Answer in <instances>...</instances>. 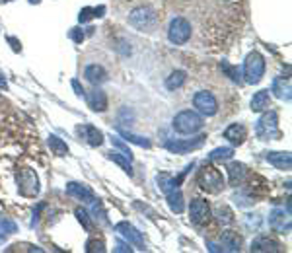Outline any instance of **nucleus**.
Listing matches in <instances>:
<instances>
[{"label": "nucleus", "mask_w": 292, "mask_h": 253, "mask_svg": "<svg viewBox=\"0 0 292 253\" xmlns=\"http://www.w3.org/2000/svg\"><path fill=\"white\" fill-rule=\"evenodd\" d=\"M256 134L259 136V140H278L280 138L276 111H267L261 115V119L256 125Z\"/></svg>", "instance_id": "nucleus-1"}, {"label": "nucleus", "mask_w": 292, "mask_h": 253, "mask_svg": "<svg viewBox=\"0 0 292 253\" xmlns=\"http://www.w3.org/2000/svg\"><path fill=\"white\" fill-rule=\"evenodd\" d=\"M174 128L180 134H193V132L202 128V117L199 113L191 111V109H185V111L178 113L174 117Z\"/></svg>", "instance_id": "nucleus-2"}, {"label": "nucleus", "mask_w": 292, "mask_h": 253, "mask_svg": "<svg viewBox=\"0 0 292 253\" xmlns=\"http://www.w3.org/2000/svg\"><path fill=\"white\" fill-rule=\"evenodd\" d=\"M197 183L201 185L204 191H208V193H220L224 189V185H226L224 176L220 174L214 166H204L202 170H199Z\"/></svg>", "instance_id": "nucleus-3"}, {"label": "nucleus", "mask_w": 292, "mask_h": 253, "mask_svg": "<svg viewBox=\"0 0 292 253\" xmlns=\"http://www.w3.org/2000/svg\"><path fill=\"white\" fill-rule=\"evenodd\" d=\"M265 74V58L263 54L252 51V53L246 56V62H244V76H246V82L248 84H259V80L263 78Z\"/></svg>", "instance_id": "nucleus-4"}, {"label": "nucleus", "mask_w": 292, "mask_h": 253, "mask_svg": "<svg viewBox=\"0 0 292 253\" xmlns=\"http://www.w3.org/2000/svg\"><path fill=\"white\" fill-rule=\"evenodd\" d=\"M128 24H130L132 28L140 30V32H150V30L156 26V14H154V10L148 8V6H138V8H134V10L130 12Z\"/></svg>", "instance_id": "nucleus-5"}, {"label": "nucleus", "mask_w": 292, "mask_h": 253, "mask_svg": "<svg viewBox=\"0 0 292 253\" xmlns=\"http://www.w3.org/2000/svg\"><path fill=\"white\" fill-rule=\"evenodd\" d=\"M18 187H20V193L24 197L34 199L37 193H39V180H37L36 172L30 170V168L22 170L18 174Z\"/></svg>", "instance_id": "nucleus-6"}, {"label": "nucleus", "mask_w": 292, "mask_h": 253, "mask_svg": "<svg viewBox=\"0 0 292 253\" xmlns=\"http://www.w3.org/2000/svg\"><path fill=\"white\" fill-rule=\"evenodd\" d=\"M168 37L176 45L187 43L189 37H191V24L185 18H174L170 24V30H168Z\"/></svg>", "instance_id": "nucleus-7"}, {"label": "nucleus", "mask_w": 292, "mask_h": 253, "mask_svg": "<svg viewBox=\"0 0 292 253\" xmlns=\"http://www.w3.org/2000/svg\"><path fill=\"white\" fill-rule=\"evenodd\" d=\"M193 106L197 108L199 113L206 115V117H210L218 111V102L210 92H197L193 98Z\"/></svg>", "instance_id": "nucleus-8"}, {"label": "nucleus", "mask_w": 292, "mask_h": 253, "mask_svg": "<svg viewBox=\"0 0 292 253\" xmlns=\"http://www.w3.org/2000/svg\"><path fill=\"white\" fill-rule=\"evenodd\" d=\"M189 216H191V222L197 224V226H202L208 222L210 218V206L208 202L202 199H195L189 206Z\"/></svg>", "instance_id": "nucleus-9"}, {"label": "nucleus", "mask_w": 292, "mask_h": 253, "mask_svg": "<svg viewBox=\"0 0 292 253\" xmlns=\"http://www.w3.org/2000/svg\"><path fill=\"white\" fill-rule=\"evenodd\" d=\"M269 226L276 234H288L290 232V210L284 212L280 208H274L269 216Z\"/></svg>", "instance_id": "nucleus-10"}, {"label": "nucleus", "mask_w": 292, "mask_h": 253, "mask_svg": "<svg viewBox=\"0 0 292 253\" xmlns=\"http://www.w3.org/2000/svg\"><path fill=\"white\" fill-rule=\"evenodd\" d=\"M204 138H206V136L201 134V136H197V138H193V140H170V142H166V148H168L170 152H174V154H185V152H191V150L202 146Z\"/></svg>", "instance_id": "nucleus-11"}, {"label": "nucleus", "mask_w": 292, "mask_h": 253, "mask_svg": "<svg viewBox=\"0 0 292 253\" xmlns=\"http://www.w3.org/2000/svg\"><path fill=\"white\" fill-rule=\"evenodd\" d=\"M115 230L123 236V238H127L128 244L136 246L138 250H144V240H142V234H140V232H138L132 224H128V222H119V224L115 226Z\"/></svg>", "instance_id": "nucleus-12"}, {"label": "nucleus", "mask_w": 292, "mask_h": 253, "mask_svg": "<svg viewBox=\"0 0 292 253\" xmlns=\"http://www.w3.org/2000/svg\"><path fill=\"white\" fill-rule=\"evenodd\" d=\"M66 193L70 195V197H76V199L80 200H86V202H94L96 197H94V191H92L88 185H82V183H66Z\"/></svg>", "instance_id": "nucleus-13"}, {"label": "nucleus", "mask_w": 292, "mask_h": 253, "mask_svg": "<svg viewBox=\"0 0 292 253\" xmlns=\"http://www.w3.org/2000/svg\"><path fill=\"white\" fill-rule=\"evenodd\" d=\"M78 132H80V136L88 142L90 146H102L104 144V132L102 130H98L96 126L92 125H84V126H78Z\"/></svg>", "instance_id": "nucleus-14"}, {"label": "nucleus", "mask_w": 292, "mask_h": 253, "mask_svg": "<svg viewBox=\"0 0 292 253\" xmlns=\"http://www.w3.org/2000/svg\"><path fill=\"white\" fill-rule=\"evenodd\" d=\"M267 162L274 166L276 170H290L292 156L290 152H267Z\"/></svg>", "instance_id": "nucleus-15"}, {"label": "nucleus", "mask_w": 292, "mask_h": 253, "mask_svg": "<svg viewBox=\"0 0 292 253\" xmlns=\"http://www.w3.org/2000/svg\"><path fill=\"white\" fill-rule=\"evenodd\" d=\"M86 102L94 111H106L108 109V96L106 92H102L100 88L92 90L88 96H86Z\"/></svg>", "instance_id": "nucleus-16"}, {"label": "nucleus", "mask_w": 292, "mask_h": 253, "mask_svg": "<svg viewBox=\"0 0 292 253\" xmlns=\"http://www.w3.org/2000/svg\"><path fill=\"white\" fill-rule=\"evenodd\" d=\"M246 136H248V130H246V126L240 125V123H234V125H230L224 130V138H228L232 144L240 146L246 140Z\"/></svg>", "instance_id": "nucleus-17"}, {"label": "nucleus", "mask_w": 292, "mask_h": 253, "mask_svg": "<svg viewBox=\"0 0 292 253\" xmlns=\"http://www.w3.org/2000/svg\"><path fill=\"white\" fill-rule=\"evenodd\" d=\"M220 244H222V248H224L226 252H240L242 240H240V236H238L236 232L226 230V232L220 234Z\"/></svg>", "instance_id": "nucleus-18"}, {"label": "nucleus", "mask_w": 292, "mask_h": 253, "mask_svg": "<svg viewBox=\"0 0 292 253\" xmlns=\"http://www.w3.org/2000/svg\"><path fill=\"white\" fill-rule=\"evenodd\" d=\"M84 76H86V80H88L90 84L98 86V84L106 82L108 72H106V68H104V66H100V64H90V66L84 70Z\"/></svg>", "instance_id": "nucleus-19"}, {"label": "nucleus", "mask_w": 292, "mask_h": 253, "mask_svg": "<svg viewBox=\"0 0 292 253\" xmlns=\"http://www.w3.org/2000/svg\"><path fill=\"white\" fill-rule=\"evenodd\" d=\"M252 252H280V244L271 240V238L261 236L252 244Z\"/></svg>", "instance_id": "nucleus-20"}, {"label": "nucleus", "mask_w": 292, "mask_h": 253, "mask_svg": "<svg viewBox=\"0 0 292 253\" xmlns=\"http://www.w3.org/2000/svg\"><path fill=\"white\" fill-rule=\"evenodd\" d=\"M271 108V96H269V92L267 90H261L257 92L256 96L252 98V111H265V109Z\"/></svg>", "instance_id": "nucleus-21"}, {"label": "nucleus", "mask_w": 292, "mask_h": 253, "mask_svg": "<svg viewBox=\"0 0 292 253\" xmlns=\"http://www.w3.org/2000/svg\"><path fill=\"white\" fill-rule=\"evenodd\" d=\"M168 195V204H170V210L172 212H176V214H180L183 212V208H185V204H183V195L180 189H172V191H168L166 193Z\"/></svg>", "instance_id": "nucleus-22"}, {"label": "nucleus", "mask_w": 292, "mask_h": 253, "mask_svg": "<svg viewBox=\"0 0 292 253\" xmlns=\"http://www.w3.org/2000/svg\"><path fill=\"white\" fill-rule=\"evenodd\" d=\"M273 92L278 100H290V80L288 78H274Z\"/></svg>", "instance_id": "nucleus-23"}, {"label": "nucleus", "mask_w": 292, "mask_h": 253, "mask_svg": "<svg viewBox=\"0 0 292 253\" xmlns=\"http://www.w3.org/2000/svg\"><path fill=\"white\" fill-rule=\"evenodd\" d=\"M246 166L240 162H232L230 166H228V176H230V185H234V187H238L242 181H244V178H246Z\"/></svg>", "instance_id": "nucleus-24"}, {"label": "nucleus", "mask_w": 292, "mask_h": 253, "mask_svg": "<svg viewBox=\"0 0 292 253\" xmlns=\"http://www.w3.org/2000/svg\"><path fill=\"white\" fill-rule=\"evenodd\" d=\"M185 80H187V74L183 72V70H176V72H172L168 76L166 88H168V90H178V88H182Z\"/></svg>", "instance_id": "nucleus-25"}, {"label": "nucleus", "mask_w": 292, "mask_h": 253, "mask_svg": "<svg viewBox=\"0 0 292 253\" xmlns=\"http://www.w3.org/2000/svg\"><path fill=\"white\" fill-rule=\"evenodd\" d=\"M49 146H51L53 154H56V156H66V154H68V146H66V142H62L56 134H51V136H49Z\"/></svg>", "instance_id": "nucleus-26"}, {"label": "nucleus", "mask_w": 292, "mask_h": 253, "mask_svg": "<svg viewBox=\"0 0 292 253\" xmlns=\"http://www.w3.org/2000/svg\"><path fill=\"white\" fill-rule=\"evenodd\" d=\"M234 156V150L232 148H214L210 154H208V158L212 160V162H224V160H230Z\"/></svg>", "instance_id": "nucleus-27"}, {"label": "nucleus", "mask_w": 292, "mask_h": 253, "mask_svg": "<svg viewBox=\"0 0 292 253\" xmlns=\"http://www.w3.org/2000/svg\"><path fill=\"white\" fill-rule=\"evenodd\" d=\"M110 158L113 160L115 164H119L125 172H127L128 176H132V170H130V160H128L127 156L123 154V152H115V150H111L110 152Z\"/></svg>", "instance_id": "nucleus-28"}, {"label": "nucleus", "mask_w": 292, "mask_h": 253, "mask_svg": "<svg viewBox=\"0 0 292 253\" xmlns=\"http://www.w3.org/2000/svg\"><path fill=\"white\" fill-rule=\"evenodd\" d=\"M158 183H160V189L164 193H168V191H172L176 187V178H172L170 174H160L158 176Z\"/></svg>", "instance_id": "nucleus-29"}, {"label": "nucleus", "mask_w": 292, "mask_h": 253, "mask_svg": "<svg viewBox=\"0 0 292 253\" xmlns=\"http://www.w3.org/2000/svg\"><path fill=\"white\" fill-rule=\"evenodd\" d=\"M121 134L125 136V140H127V142L138 144V146H142V148H150V140H146V138H142V136H136V134L127 132V130H121Z\"/></svg>", "instance_id": "nucleus-30"}, {"label": "nucleus", "mask_w": 292, "mask_h": 253, "mask_svg": "<svg viewBox=\"0 0 292 253\" xmlns=\"http://www.w3.org/2000/svg\"><path fill=\"white\" fill-rule=\"evenodd\" d=\"M74 214H76V218H78V222H80V224H82V226H84V228L90 232V230H92V222H90L88 212H86L84 208H80V206H78V208L74 210Z\"/></svg>", "instance_id": "nucleus-31"}, {"label": "nucleus", "mask_w": 292, "mask_h": 253, "mask_svg": "<svg viewBox=\"0 0 292 253\" xmlns=\"http://www.w3.org/2000/svg\"><path fill=\"white\" fill-rule=\"evenodd\" d=\"M216 216H218V220L220 222H224V224H230V222L234 220L228 206H216Z\"/></svg>", "instance_id": "nucleus-32"}, {"label": "nucleus", "mask_w": 292, "mask_h": 253, "mask_svg": "<svg viewBox=\"0 0 292 253\" xmlns=\"http://www.w3.org/2000/svg\"><path fill=\"white\" fill-rule=\"evenodd\" d=\"M86 252L88 253H104L106 252V246H104V242L102 240H90L88 244H86Z\"/></svg>", "instance_id": "nucleus-33"}, {"label": "nucleus", "mask_w": 292, "mask_h": 253, "mask_svg": "<svg viewBox=\"0 0 292 253\" xmlns=\"http://www.w3.org/2000/svg\"><path fill=\"white\" fill-rule=\"evenodd\" d=\"M220 68H222L224 72L230 76V80H234V82H240V70H238L236 66H230L228 62H222V64H220Z\"/></svg>", "instance_id": "nucleus-34"}, {"label": "nucleus", "mask_w": 292, "mask_h": 253, "mask_svg": "<svg viewBox=\"0 0 292 253\" xmlns=\"http://www.w3.org/2000/svg\"><path fill=\"white\" fill-rule=\"evenodd\" d=\"M94 214H96V220L100 218V224H110V220H108V216H106V212H104V208H102V204L100 202H96L94 200V210H92Z\"/></svg>", "instance_id": "nucleus-35"}, {"label": "nucleus", "mask_w": 292, "mask_h": 253, "mask_svg": "<svg viewBox=\"0 0 292 253\" xmlns=\"http://www.w3.org/2000/svg\"><path fill=\"white\" fill-rule=\"evenodd\" d=\"M94 18V8H82L80 10V14H78V20H80V24H86L88 20Z\"/></svg>", "instance_id": "nucleus-36"}, {"label": "nucleus", "mask_w": 292, "mask_h": 253, "mask_svg": "<svg viewBox=\"0 0 292 253\" xmlns=\"http://www.w3.org/2000/svg\"><path fill=\"white\" fill-rule=\"evenodd\" d=\"M70 39H72L74 43H82V41H84V32L78 30V28H72V32H70Z\"/></svg>", "instance_id": "nucleus-37"}, {"label": "nucleus", "mask_w": 292, "mask_h": 253, "mask_svg": "<svg viewBox=\"0 0 292 253\" xmlns=\"http://www.w3.org/2000/svg\"><path fill=\"white\" fill-rule=\"evenodd\" d=\"M113 144L117 146V148H121V150H123V154H125V156H127L128 160H132V154H130V150H128L127 146L123 144V142H121V140H119V138H113Z\"/></svg>", "instance_id": "nucleus-38"}, {"label": "nucleus", "mask_w": 292, "mask_h": 253, "mask_svg": "<svg viewBox=\"0 0 292 253\" xmlns=\"http://www.w3.org/2000/svg\"><path fill=\"white\" fill-rule=\"evenodd\" d=\"M72 88L76 90V96H80V98H84L86 94H84V88L80 86V82L78 80H72Z\"/></svg>", "instance_id": "nucleus-39"}, {"label": "nucleus", "mask_w": 292, "mask_h": 253, "mask_svg": "<svg viewBox=\"0 0 292 253\" xmlns=\"http://www.w3.org/2000/svg\"><path fill=\"white\" fill-rule=\"evenodd\" d=\"M8 41H10V45H12V49H14L16 53H20V51H22V47H20V41L16 39V37H8Z\"/></svg>", "instance_id": "nucleus-40"}, {"label": "nucleus", "mask_w": 292, "mask_h": 253, "mask_svg": "<svg viewBox=\"0 0 292 253\" xmlns=\"http://www.w3.org/2000/svg\"><path fill=\"white\" fill-rule=\"evenodd\" d=\"M106 14V6H98V8H94V18H102Z\"/></svg>", "instance_id": "nucleus-41"}, {"label": "nucleus", "mask_w": 292, "mask_h": 253, "mask_svg": "<svg viewBox=\"0 0 292 253\" xmlns=\"http://www.w3.org/2000/svg\"><path fill=\"white\" fill-rule=\"evenodd\" d=\"M115 252H119V253H127V252H130V248L128 246H125V244H117V248H115Z\"/></svg>", "instance_id": "nucleus-42"}, {"label": "nucleus", "mask_w": 292, "mask_h": 253, "mask_svg": "<svg viewBox=\"0 0 292 253\" xmlns=\"http://www.w3.org/2000/svg\"><path fill=\"white\" fill-rule=\"evenodd\" d=\"M0 88H6V78H2V74H0Z\"/></svg>", "instance_id": "nucleus-43"}, {"label": "nucleus", "mask_w": 292, "mask_h": 253, "mask_svg": "<svg viewBox=\"0 0 292 253\" xmlns=\"http://www.w3.org/2000/svg\"><path fill=\"white\" fill-rule=\"evenodd\" d=\"M30 2H32V4H37V2H39V0H30Z\"/></svg>", "instance_id": "nucleus-44"}]
</instances>
